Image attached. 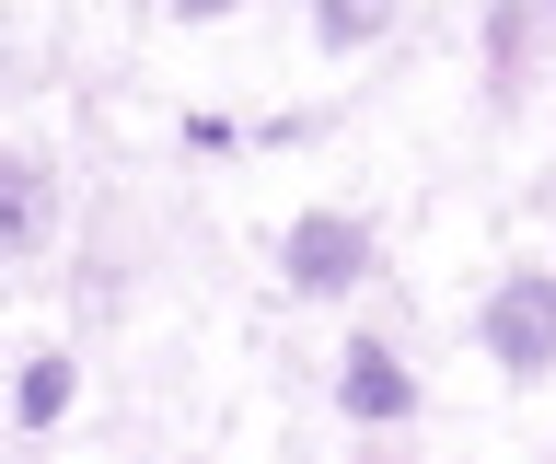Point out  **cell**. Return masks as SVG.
<instances>
[{
	"label": "cell",
	"mask_w": 556,
	"mask_h": 464,
	"mask_svg": "<svg viewBox=\"0 0 556 464\" xmlns=\"http://www.w3.org/2000/svg\"><path fill=\"white\" fill-rule=\"evenodd\" d=\"M486 349H498V372H556V279H498V302H486Z\"/></svg>",
	"instance_id": "6da1fadb"
},
{
	"label": "cell",
	"mask_w": 556,
	"mask_h": 464,
	"mask_svg": "<svg viewBox=\"0 0 556 464\" xmlns=\"http://www.w3.org/2000/svg\"><path fill=\"white\" fill-rule=\"evenodd\" d=\"M278 267H290L302 290H348V279H371V221H302Z\"/></svg>",
	"instance_id": "7a4b0ae2"
},
{
	"label": "cell",
	"mask_w": 556,
	"mask_h": 464,
	"mask_svg": "<svg viewBox=\"0 0 556 464\" xmlns=\"http://www.w3.org/2000/svg\"><path fill=\"white\" fill-rule=\"evenodd\" d=\"M337 406H348V418H406V406H417V384H406V360H394V349H371V337H359V349H348V372H337Z\"/></svg>",
	"instance_id": "3957f363"
},
{
	"label": "cell",
	"mask_w": 556,
	"mask_h": 464,
	"mask_svg": "<svg viewBox=\"0 0 556 464\" xmlns=\"http://www.w3.org/2000/svg\"><path fill=\"white\" fill-rule=\"evenodd\" d=\"M486 71L498 81L533 71V0H498V12H486Z\"/></svg>",
	"instance_id": "277c9868"
},
{
	"label": "cell",
	"mask_w": 556,
	"mask_h": 464,
	"mask_svg": "<svg viewBox=\"0 0 556 464\" xmlns=\"http://www.w3.org/2000/svg\"><path fill=\"white\" fill-rule=\"evenodd\" d=\"M313 24H325V47H359V36H382V0H325Z\"/></svg>",
	"instance_id": "5b68a950"
},
{
	"label": "cell",
	"mask_w": 556,
	"mask_h": 464,
	"mask_svg": "<svg viewBox=\"0 0 556 464\" xmlns=\"http://www.w3.org/2000/svg\"><path fill=\"white\" fill-rule=\"evenodd\" d=\"M59 406H70V360H35V372H24V418L47 429V418H59Z\"/></svg>",
	"instance_id": "8992f818"
},
{
	"label": "cell",
	"mask_w": 556,
	"mask_h": 464,
	"mask_svg": "<svg viewBox=\"0 0 556 464\" xmlns=\"http://www.w3.org/2000/svg\"><path fill=\"white\" fill-rule=\"evenodd\" d=\"M186 12H220V0H186Z\"/></svg>",
	"instance_id": "52a82bcc"
}]
</instances>
